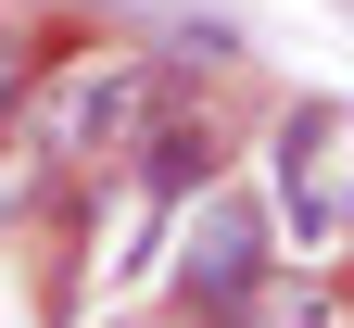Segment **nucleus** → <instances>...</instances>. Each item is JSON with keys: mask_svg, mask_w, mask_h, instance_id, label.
Here are the masks:
<instances>
[{"mask_svg": "<svg viewBox=\"0 0 354 328\" xmlns=\"http://www.w3.org/2000/svg\"><path fill=\"white\" fill-rule=\"evenodd\" d=\"M152 64H127V51H76L51 88H38V164H127L140 152V126H152Z\"/></svg>", "mask_w": 354, "mask_h": 328, "instance_id": "nucleus-1", "label": "nucleus"}, {"mask_svg": "<svg viewBox=\"0 0 354 328\" xmlns=\"http://www.w3.org/2000/svg\"><path fill=\"white\" fill-rule=\"evenodd\" d=\"M279 227H304V240H354V114L342 102H304L279 126Z\"/></svg>", "mask_w": 354, "mask_h": 328, "instance_id": "nucleus-2", "label": "nucleus"}, {"mask_svg": "<svg viewBox=\"0 0 354 328\" xmlns=\"http://www.w3.org/2000/svg\"><path fill=\"white\" fill-rule=\"evenodd\" d=\"M253 291H266V215L241 190H203V215L177 227V303L215 328V316H241Z\"/></svg>", "mask_w": 354, "mask_h": 328, "instance_id": "nucleus-3", "label": "nucleus"}, {"mask_svg": "<svg viewBox=\"0 0 354 328\" xmlns=\"http://www.w3.org/2000/svg\"><path fill=\"white\" fill-rule=\"evenodd\" d=\"M140 190L177 215L190 190H215V126H140Z\"/></svg>", "mask_w": 354, "mask_h": 328, "instance_id": "nucleus-4", "label": "nucleus"}, {"mask_svg": "<svg viewBox=\"0 0 354 328\" xmlns=\"http://www.w3.org/2000/svg\"><path fill=\"white\" fill-rule=\"evenodd\" d=\"M0 114H13V38H0Z\"/></svg>", "mask_w": 354, "mask_h": 328, "instance_id": "nucleus-5", "label": "nucleus"}, {"mask_svg": "<svg viewBox=\"0 0 354 328\" xmlns=\"http://www.w3.org/2000/svg\"><path fill=\"white\" fill-rule=\"evenodd\" d=\"M342 13H354V0H342Z\"/></svg>", "mask_w": 354, "mask_h": 328, "instance_id": "nucleus-6", "label": "nucleus"}]
</instances>
